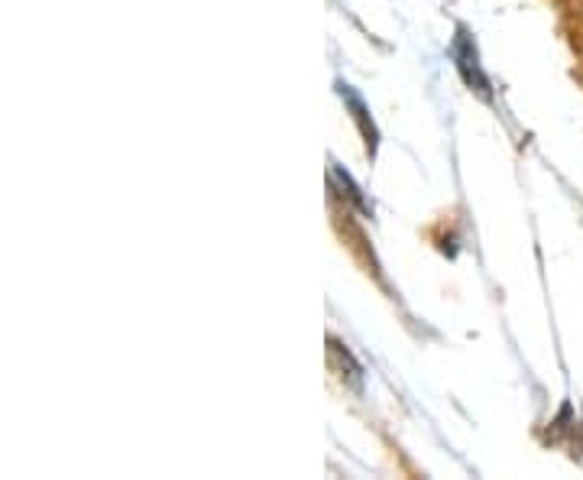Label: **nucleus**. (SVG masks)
Here are the masks:
<instances>
[{
	"label": "nucleus",
	"mask_w": 583,
	"mask_h": 480,
	"mask_svg": "<svg viewBox=\"0 0 583 480\" xmlns=\"http://www.w3.org/2000/svg\"><path fill=\"white\" fill-rule=\"evenodd\" d=\"M454 59H458V69H460V75H463V82H467L470 88H477L483 98H490L487 79H483V72H480V65H477V49H473V43H470L467 30H460L458 40H454Z\"/></svg>",
	"instance_id": "obj_1"
},
{
	"label": "nucleus",
	"mask_w": 583,
	"mask_h": 480,
	"mask_svg": "<svg viewBox=\"0 0 583 480\" xmlns=\"http://www.w3.org/2000/svg\"><path fill=\"white\" fill-rule=\"evenodd\" d=\"M337 88H340V98H344V101L350 104V111H354V121L360 124V131H364V136H367V150H370V153H376V140H379V136H376L374 121H370V114H367L364 101H360V98L354 94V88H350V85H337Z\"/></svg>",
	"instance_id": "obj_2"
},
{
	"label": "nucleus",
	"mask_w": 583,
	"mask_h": 480,
	"mask_svg": "<svg viewBox=\"0 0 583 480\" xmlns=\"http://www.w3.org/2000/svg\"><path fill=\"white\" fill-rule=\"evenodd\" d=\"M331 175H334V178H337V182H340V188L347 192V198H350V202H354L357 208H364V212H370V205L364 202V195H360V188H357V185L350 182V175L344 173V170H340L337 163H331Z\"/></svg>",
	"instance_id": "obj_3"
}]
</instances>
